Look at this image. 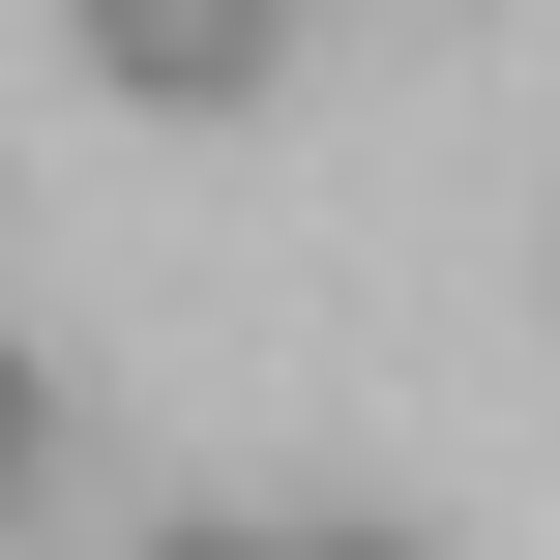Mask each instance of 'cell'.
I'll list each match as a JSON object with an SVG mask.
<instances>
[{
    "instance_id": "obj_1",
    "label": "cell",
    "mask_w": 560,
    "mask_h": 560,
    "mask_svg": "<svg viewBox=\"0 0 560 560\" xmlns=\"http://www.w3.org/2000/svg\"><path fill=\"white\" fill-rule=\"evenodd\" d=\"M59 30H89L118 118H266L295 89V0H59Z\"/></svg>"
},
{
    "instance_id": "obj_2",
    "label": "cell",
    "mask_w": 560,
    "mask_h": 560,
    "mask_svg": "<svg viewBox=\"0 0 560 560\" xmlns=\"http://www.w3.org/2000/svg\"><path fill=\"white\" fill-rule=\"evenodd\" d=\"M30 472H59V384H30V354H0V532H30Z\"/></svg>"
},
{
    "instance_id": "obj_3",
    "label": "cell",
    "mask_w": 560,
    "mask_h": 560,
    "mask_svg": "<svg viewBox=\"0 0 560 560\" xmlns=\"http://www.w3.org/2000/svg\"><path fill=\"white\" fill-rule=\"evenodd\" d=\"M148 560H295V502H177V532H148Z\"/></svg>"
},
{
    "instance_id": "obj_4",
    "label": "cell",
    "mask_w": 560,
    "mask_h": 560,
    "mask_svg": "<svg viewBox=\"0 0 560 560\" xmlns=\"http://www.w3.org/2000/svg\"><path fill=\"white\" fill-rule=\"evenodd\" d=\"M295 560H443V532H325V502H295Z\"/></svg>"
}]
</instances>
